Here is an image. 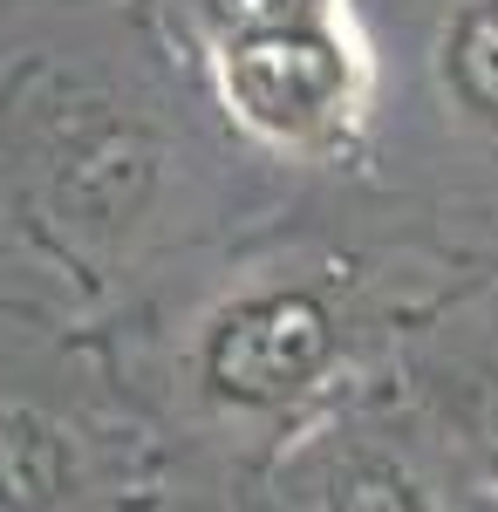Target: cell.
<instances>
[{"mask_svg": "<svg viewBox=\"0 0 498 512\" xmlns=\"http://www.w3.org/2000/svg\"><path fill=\"white\" fill-rule=\"evenodd\" d=\"M212 82L260 144L328 158L369 117L376 62L348 0H219Z\"/></svg>", "mask_w": 498, "mask_h": 512, "instance_id": "1", "label": "cell"}, {"mask_svg": "<svg viewBox=\"0 0 498 512\" xmlns=\"http://www.w3.org/2000/svg\"><path fill=\"white\" fill-rule=\"evenodd\" d=\"M335 362V315L307 287H260L212 315L198 342L205 390L232 410H287Z\"/></svg>", "mask_w": 498, "mask_h": 512, "instance_id": "2", "label": "cell"}, {"mask_svg": "<svg viewBox=\"0 0 498 512\" xmlns=\"http://www.w3.org/2000/svg\"><path fill=\"white\" fill-rule=\"evenodd\" d=\"M151 144L137 123H116V117H82L76 130L55 137V205L76 219L82 233H116L144 192H151Z\"/></svg>", "mask_w": 498, "mask_h": 512, "instance_id": "3", "label": "cell"}, {"mask_svg": "<svg viewBox=\"0 0 498 512\" xmlns=\"http://www.w3.org/2000/svg\"><path fill=\"white\" fill-rule=\"evenodd\" d=\"M437 82L464 123L498 137V0H458L437 35Z\"/></svg>", "mask_w": 498, "mask_h": 512, "instance_id": "4", "label": "cell"}, {"mask_svg": "<svg viewBox=\"0 0 498 512\" xmlns=\"http://www.w3.org/2000/svg\"><path fill=\"white\" fill-rule=\"evenodd\" d=\"M314 512H437L430 492L417 485V472L389 451H369V444H348L335 451L321 478H314Z\"/></svg>", "mask_w": 498, "mask_h": 512, "instance_id": "5", "label": "cell"}, {"mask_svg": "<svg viewBox=\"0 0 498 512\" xmlns=\"http://www.w3.org/2000/svg\"><path fill=\"white\" fill-rule=\"evenodd\" d=\"M69 485V444L28 410L0 417V512H55Z\"/></svg>", "mask_w": 498, "mask_h": 512, "instance_id": "6", "label": "cell"}, {"mask_svg": "<svg viewBox=\"0 0 498 512\" xmlns=\"http://www.w3.org/2000/svg\"><path fill=\"white\" fill-rule=\"evenodd\" d=\"M485 478H492V485H498V417H492V424H485Z\"/></svg>", "mask_w": 498, "mask_h": 512, "instance_id": "7", "label": "cell"}]
</instances>
